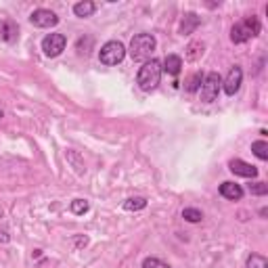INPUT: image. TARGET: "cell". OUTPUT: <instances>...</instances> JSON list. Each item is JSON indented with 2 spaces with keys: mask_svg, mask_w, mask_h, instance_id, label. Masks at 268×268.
I'll return each mask as SVG.
<instances>
[{
  "mask_svg": "<svg viewBox=\"0 0 268 268\" xmlns=\"http://www.w3.org/2000/svg\"><path fill=\"white\" fill-rule=\"evenodd\" d=\"M162 61H157V59H149L145 61V65H142L138 69V74H136V84L140 90H145V92H151V90H155L157 84H159V80H162Z\"/></svg>",
  "mask_w": 268,
  "mask_h": 268,
  "instance_id": "cell-1",
  "label": "cell"
},
{
  "mask_svg": "<svg viewBox=\"0 0 268 268\" xmlns=\"http://www.w3.org/2000/svg\"><path fill=\"white\" fill-rule=\"evenodd\" d=\"M260 32H262V25H260V21H258V17L249 15L243 21L233 25V30H230V40H233L235 44H243L247 40L256 38Z\"/></svg>",
  "mask_w": 268,
  "mask_h": 268,
  "instance_id": "cell-2",
  "label": "cell"
},
{
  "mask_svg": "<svg viewBox=\"0 0 268 268\" xmlns=\"http://www.w3.org/2000/svg\"><path fill=\"white\" fill-rule=\"evenodd\" d=\"M157 46L153 34H136L130 42V57L132 61H149Z\"/></svg>",
  "mask_w": 268,
  "mask_h": 268,
  "instance_id": "cell-3",
  "label": "cell"
},
{
  "mask_svg": "<svg viewBox=\"0 0 268 268\" xmlns=\"http://www.w3.org/2000/svg\"><path fill=\"white\" fill-rule=\"evenodd\" d=\"M124 57H126V46L118 40L105 42L99 50V61L103 65H118L124 61Z\"/></svg>",
  "mask_w": 268,
  "mask_h": 268,
  "instance_id": "cell-4",
  "label": "cell"
},
{
  "mask_svg": "<svg viewBox=\"0 0 268 268\" xmlns=\"http://www.w3.org/2000/svg\"><path fill=\"white\" fill-rule=\"evenodd\" d=\"M220 84H222V78L216 71H210V74L203 76V82H201V101L203 103H214L218 99V92H220Z\"/></svg>",
  "mask_w": 268,
  "mask_h": 268,
  "instance_id": "cell-5",
  "label": "cell"
},
{
  "mask_svg": "<svg viewBox=\"0 0 268 268\" xmlns=\"http://www.w3.org/2000/svg\"><path fill=\"white\" fill-rule=\"evenodd\" d=\"M65 44H67V38L63 34H48L42 40V50L46 57H59L65 50Z\"/></svg>",
  "mask_w": 268,
  "mask_h": 268,
  "instance_id": "cell-6",
  "label": "cell"
},
{
  "mask_svg": "<svg viewBox=\"0 0 268 268\" xmlns=\"http://www.w3.org/2000/svg\"><path fill=\"white\" fill-rule=\"evenodd\" d=\"M30 23L34 28H55L59 23V17H57V13L48 11V8H36L30 15Z\"/></svg>",
  "mask_w": 268,
  "mask_h": 268,
  "instance_id": "cell-7",
  "label": "cell"
},
{
  "mask_svg": "<svg viewBox=\"0 0 268 268\" xmlns=\"http://www.w3.org/2000/svg\"><path fill=\"white\" fill-rule=\"evenodd\" d=\"M241 82H243V69H241V65H233L228 71V76L224 80V92L228 96H233L235 92H239V88H241Z\"/></svg>",
  "mask_w": 268,
  "mask_h": 268,
  "instance_id": "cell-8",
  "label": "cell"
},
{
  "mask_svg": "<svg viewBox=\"0 0 268 268\" xmlns=\"http://www.w3.org/2000/svg\"><path fill=\"white\" fill-rule=\"evenodd\" d=\"M228 170L237 176H243V178H256L258 176V168L243 162V159H230L228 162Z\"/></svg>",
  "mask_w": 268,
  "mask_h": 268,
  "instance_id": "cell-9",
  "label": "cell"
},
{
  "mask_svg": "<svg viewBox=\"0 0 268 268\" xmlns=\"http://www.w3.org/2000/svg\"><path fill=\"white\" fill-rule=\"evenodd\" d=\"M243 186L241 184H237V182H230V180H226V182H222L220 184V195L224 199H228V201H239V199H243Z\"/></svg>",
  "mask_w": 268,
  "mask_h": 268,
  "instance_id": "cell-10",
  "label": "cell"
},
{
  "mask_svg": "<svg viewBox=\"0 0 268 268\" xmlns=\"http://www.w3.org/2000/svg\"><path fill=\"white\" fill-rule=\"evenodd\" d=\"M17 38H19V28H17V23L11 21V19H2V21H0V40L13 44Z\"/></svg>",
  "mask_w": 268,
  "mask_h": 268,
  "instance_id": "cell-11",
  "label": "cell"
},
{
  "mask_svg": "<svg viewBox=\"0 0 268 268\" xmlns=\"http://www.w3.org/2000/svg\"><path fill=\"white\" fill-rule=\"evenodd\" d=\"M199 23H201V17L197 13H186L182 17V21H180V34L182 36H189L193 34L195 30L199 28Z\"/></svg>",
  "mask_w": 268,
  "mask_h": 268,
  "instance_id": "cell-12",
  "label": "cell"
},
{
  "mask_svg": "<svg viewBox=\"0 0 268 268\" xmlns=\"http://www.w3.org/2000/svg\"><path fill=\"white\" fill-rule=\"evenodd\" d=\"M162 69L166 71V74H170V76H178L182 71V59L178 55H168Z\"/></svg>",
  "mask_w": 268,
  "mask_h": 268,
  "instance_id": "cell-13",
  "label": "cell"
},
{
  "mask_svg": "<svg viewBox=\"0 0 268 268\" xmlns=\"http://www.w3.org/2000/svg\"><path fill=\"white\" fill-rule=\"evenodd\" d=\"M94 11H96V4L90 2V0H84V2H76L74 4V15L80 17V19H86V17L94 15Z\"/></svg>",
  "mask_w": 268,
  "mask_h": 268,
  "instance_id": "cell-14",
  "label": "cell"
},
{
  "mask_svg": "<svg viewBox=\"0 0 268 268\" xmlns=\"http://www.w3.org/2000/svg\"><path fill=\"white\" fill-rule=\"evenodd\" d=\"M203 50H205V44L201 40H195V42H191L189 46H186L184 57H186V61H199L201 55H203Z\"/></svg>",
  "mask_w": 268,
  "mask_h": 268,
  "instance_id": "cell-15",
  "label": "cell"
},
{
  "mask_svg": "<svg viewBox=\"0 0 268 268\" xmlns=\"http://www.w3.org/2000/svg\"><path fill=\"white\" fill-rule=\"evenodd\" d=\"M147 208V199L145 197H130L124 201V210L126 212H138V210H145Z\"/></svg>",
  "mask_w": 268,
  "mask_h": 268,
  "instance_id": "cell-16",
  "label": "cell"
},
{
  "mask_svg": "<svg viewBox=\"0 0 268 268\" xmlns=\"http://www.w3.org/2000/svg\"><path fill=\"white\" fill-rule=\"evenodd\" d=\"M252 151H254V155L258 159H262V162L268 159V142L266 140H254L252 142Z\"/></svg>",
  "mask_w": 268,
  "mask_h": 268,
  "instance_id": "cell-17",
  "label": "cell"
},
{
  "mask_svg": "<svg viewBox=\"0 0 268 268\" xmlns=\"http://www.w3.org/2000/svg\"><path fill=\"white\" fill-rule=\"evenodd\" d=\"M69 210H71V214H76V216H82V214H86L88 210H90V203H88L86 199H74L69 203Z\"/></svg>",
  "mask_w": 268,
  "mask_h": 268,
  "instance_id": "cell-18",
  "label": "cell"
},
{
  "mask_svg": "<svg viewBox=\"0 0 268 268\" xmlns=\"http://www.w3.org/2000/svg\"><path fill=\"white\" fill-rule=\"evenodd\" d=\"M182 218L186 222H193V224H197V222L203 220V214L197 210V208H184L182 210Z\"/></svg>",
  "mask_w": 268,
  "mask_h": 268,
  "instance_id": "cell-19",
  "label": "cell"
},
{
  "mask_svg": "<svg viewBox=\"0 0 268 268\" xmlns=\"http://www.w3.org/2000/svg\"><path fill=\"white\" fill-rule=\"evenodd\" d=\"M247 268H268V260L260 254H252L247 258Z\"/></svg>",
  "mask_w": 268,
  "mask_h": 268,
  "instance_id": "cell-20",
  "label": "cell"
},
{
  "mask_svg": "<svg viewBox=\"0 0 268 268\" xmlns=\"http://www.w3.org/2000/svg\"><path fill=\"white\" fill-rule=\"evenodd\" d=\"M90 46H92V38H90V36H84V38H80L78 44H76V48H78L80 55H88V52H90Z\"/></svg>",
  "mask_w": 268,
  "mask_h": 268,
  "instance_id": "cell-21",
  "label": "cell"
},
{
  "mask_svg": "<svg viewBox=\"0 0 268 268\" xmlns=\"http://www.w3.org/2000/svg\"><path fill=\"white\" fill-rule=\"evenodd\" d=\"M247 189H249V193H252V195H258V197H264V195H268V184L266 182H252Z\"/></svg>",
  "mask_w": 268,
  "mask_h": 268,
  "instance_id": "cell-22",
  "label": "cell"
},
{
  "mask_svg": "<svg viewBox=\"0 0 268 268\" xmlns=\"http://www.w3.org/2000/svg\"><path fill=\"white\" fill-rule=\"evenodd\" d=\"M203 82V76L201 74H195L189 78V82H186V92H197L199 90V86Z\"/></svg>",
  "mask_w": 268,
  "mask_h": 268,
  "instance_id": "cell-23",
  "label": "cell"
},
{
  "mask_svg": "<svg viewBox=\"0 0 268 268\" xmlns=\"http://www.w3.org/2000/svg\"><path fill=\"white\" fill-rule=\"evenodd\" d=\"M142 268H172V266L162 262L159 258H145V260H142Z\"/></svg>",
  "mask_w": 268,
  "mask_h": 268,
  "instance_id": "cell-24",
  "label": "cell"
},
{
  "mask_svg": "<svg viewBox=\"0 0 268 268\" xmlns=\"http://www.w3.org/2000/svg\"><path fill=\"white\" fill-rule=\"evenodd\" d=\"M65 155L71 159V162L76 164V172H78V174H84V170H86V168H84V164H82V162H80V159H78L76 151H74V149H67V153H65Z\"/></svg>",
  "mask_w": 268,
  "mask_h": 268,
  "instance_id": "cell-25",
  "label": "cell"
},
{
  "mask_svg": "<svg viewBox=\"0 0 268 268\" xmlns=\"http://www.w3.org/2000/svg\"><path fill=\"white\" fill-rule=\"evenodd\" d=\"M11 241V237H8L6 230H0V243H8Z\"/></svg>",
  "mask_w": 268,
  "mask_h": 268,
  "instance_id": "cell-26",
  "label": "cell"
},
{
  "mask_svg": "<svg viewBox=\"0 0 268 268\" xmlns=\"http://www.w3.org/2000/svg\"><path fill=\"white\" fill-rule=\"evenodd\" d=\"M2 118H4V111H2V109H0V120H2Z\"/></svg>",
  "mask_w": 268,
  "mask_h": 268,
  "instance_id": "cell-27",
  "label": "cell"
}]
</instances>
